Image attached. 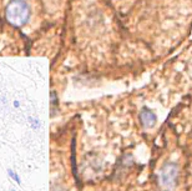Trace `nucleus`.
<instances>
[{"instance_id": "obj_1", "label": "nucleus", "mask_w": 192, "mask_h": 191, "mask_svg": "<svg viewBox=\"0 0 192 191\" xmlns=\"http://www.w3.org/2000/svg\"><path fill=\"white\" fill-rule=\"evenodd\" d=\"M28 7L23 2H13L7 8V18L14 25H23L28 19Z\"/></svg>"}, {"instance_id": "obj_2", "label": "nucleus", "mask_w": 192, "mask_h": 191, "mask_svg": "<svg viewBox=\"0 0 192 191\" xmlns=\"http://www.w3.org/2000/svg\"><path fill=\"white\" fill-rule=\"evenodd\" d=\"M178 167L175 164L165 165L160 171V184L166 189H172L176 184Z\"/></svg>"}, {"instance_id": "obj_3", "label": "nucleus", "mask_w": 192, "mask_h": 191, "mask_svg": "<svg viewBox=\"0 0 192 191\" xmlns=\"http://www.w3.org/2000/svg\"><path fill=\"white\" fill-rule=\"evenodd\" d=\"M140 119H141V123L145 128H152L155 124H156V116L155 114L149 110V109H144L141 111V115H140Z\"/></svg>"}, {"instance_id": "obj_4", "label": "nucleus", "mask_w": 192, "mask_h": 191, "mask_svg": "<svg viewBox=\"0 0 192 191\" xmlns=\"http://www.w3.org/2000/svg\"><path fill=\"white\" fill-rule=\"evenodd\" d=\"M8 174H9V176L11 177V179H14L15 181H16V184H21V180H20V177H19V175L18 174H15L13 170H8Z\"/></svg>"}, {"instance_id": "obj_5", "label": "nucleus", "mask_w": 192, "mask_h": 191, "mask_svg": "<svg viewBox=\"0 0 192 191\" xmlns=\"http://www.w3.org/2000/svg\"><path fill=\"white\" fill-rule=\"evenodd\" d=\"M10 191H15V190H14V189H11V190H10Z\"/></svg>"}]
</instances>
